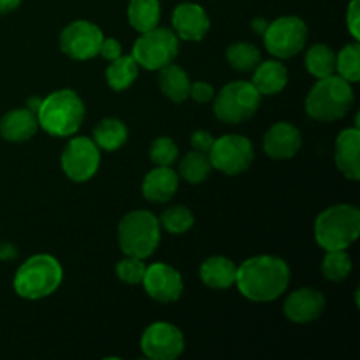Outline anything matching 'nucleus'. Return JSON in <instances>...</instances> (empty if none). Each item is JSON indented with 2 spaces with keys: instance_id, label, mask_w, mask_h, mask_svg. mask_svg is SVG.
Returning a JSON list of instances; mask_svg holds the SVG:
<instances>
[{
  "instance_id": "f257e3e1",
  "label": "nucleus",
  "mask_w": 360,
  "mask_h": 360,
  "mask_svg": "<svg viewBox=\"0 0 360 360\" xmlns=\"http://www.w3.org/2000/svg\"><path fill=\"white\" fill-rule=\"evenodd\" d=\"M234 285L248 301H276L290 285V267L280 257H252L238 267Z\"/></svg>"
},
{
  "instance_id": "f03ea898",
  "label": "nucleus",
  "mask_w": 360,
  "mask_h": 360,
  "mask_svg": "<svg viewBox=\"0 0 360 360\" xmlns=\"http://www.w3.org/2000/svg\"><path fill=\"white\" fill-rule=\"evenodd\" d=\"M35 115L42 130L55 137H69L83 125L84 104L76 91L65 88L42 98Z\"/></svg>"
},
{
  "instance_id": "7ed1b4c3",
  "label": "nucleus",
  "mask_w": 360,
  "mask_h": 360,
  "mask_svg": "<svg viewBox=\"0 0 360 360\" xmlns=\"http://www.w3.org/2000/svg\"><path fill=\"white\" fill-rule=\"evenodd\" d=\"M63 281L62 264L48 253L30 257L14 274V290L20 297L37 301L55 294Z\"/></svg>"
},
{
  "instance_id": "20e7f679",
  "label": "nucleus",
  "mask_w": 360,
  "mask_h": 360,
  "mask_svg": "<svg viewBox=\"0 0 360 360\" xmlns=\"http://www.w3.org/2000/svg\"><path fill=\"white\" fill-rule=\"evenodd\" d=\"M354 104V90L352 83L341 76L330 74L313 84L306 97V112L313 120L322 123H330L341 120Z\"/></svg>"
},
{
  "instance_id": "39448f33",
  "label": "nucleus",
  "mask_w": 360,
  "mask_h": 360,
  "mask_svg": "<svg viewBox=\"0 0 360 360\" xmlns=\"http://www.w3.org/2000/svg\"><path fill=\"white\" fill-rule=\"evenodd\" d=\"M360 234V211L352 204L327 207L315 220V239L320 248L347 250Z\"/></svg>"
},
{
  "instance_id": "423d86ee",
  "label": "nucleus",
  "mask_w": 360,
  "mask_h": 360,
  "mask_svg": "<svg viewBox=\"0 0 360 360\" xmlns=\"http://www.w3.org/2000/svg\"><path fill=\"white\" fill-rule=\"evenodd\" d=\"M160 221L144 210L125 214L118 225V245L127 257L148 259L160 245Z\"/></svg>"
},
{
  "instance_id": "0eeeda50",
  "label": "nucleus",
  "mask_w": 360,
  "mask_h": 360,
  "mask_svg": "<svg viewBox=\"0 0 360 360\" xmlns=\"http://www.w3.org/2000/svg\"><path fill=\"white\" fill-rule=\"evenodd\" d=\"M260 101L262 95L252 83L232 81L221 88L220 94H214L213 111L221 122L238 125L255 115L257 109L260 108Z\"/></svg>"
},
{
  "instance_id": "6e6552de",
  "label": "nucleus",
  "mask_w": 360,
  "mask_h": 360,
  "mask_svg": "<svg viewBox=\"0 0 360 360\" xmlns=\"http://www.w3.org/2000/svg\"><path fill=\"white\" fill-rule=\"evenodd\" d=\"M178 53V35L169 28L155 27L151 30L143 32L141 37L134 42L132 58L143 69L158 70L174 62Z\"/></svg>"
},
{
  "instance_id": "1a4fd4ad",
  "label": "nucleus",
  "mask_w": 360,
  "mask_h": 360,
  "mask_svg": "<svg viewBox=\"0 0 360 360\" xmlns=\"http://www.w3.org/2000/svg\"><path fill=\"white\" fill-rule=\"evenodd\" d=\"M308 42V27L297 16H281L271 21L264 32L266 49L276 58H290L301 53Z\"/></svg>"
},
{
  "instance_id": "9d476101",
  "label": "nucleus",
  "mask_w": 360,
  "mask_h": 360,
  "mask_svg": "<svg viewBox=\"0 0 360 360\" xmlns=\"http://www.w3.org/2000/svg\"><path fill=\"white\" fill-rule=\"evenodd\" d=\"M211 167L227 176H236L245 172L252 165L253 144L248 137L241 134H227L220 139H214L213 148L207 153Z\"/></svg>"
},
{
  "instance_id": "9b49d317",
  "label": "nucleus",
  "mask_w": 360,
  "mask_h": 360,
  "mask_svg": "<svg viewBox=\"0 0 360 360\" xmlns=\"http://www.w3.org/2000/svg\"><path fill=\"white\" fill-rule=\"evenodd\" d=\"M60 164L70 181L84 183L97 174L101 165V150L90 137H72L63 148Z\"/></svg>"
},
{
  "instance_id": "f8f14e48",
  "label": "nucleus",
  "mask_w": 360,
  "mask_h": 360,
  "mask_svg": "<svg viewBox=\"0 0 360 360\" xmlns=\"http://www.w3.org/2000/svg\"><path fill=\"white\" fill-rule=\"evenodd\" d=\"M104 34L95 23L77 20L67 25L60 34V49L72 60H90L98 55Z\"/></svg>"
},
{
  "instance_id": "ddd939ff",
  "label": "nucleus",
  "mask_w": 360,
  "mask_h": 360,
  "mask_svg": "<svg viewBox=\"0 0 360 360\" xmlns=\"http://www.w3.org/2000/svg\"><path fill=\"white\" fill-rule=\"evenodd\" d=\"M141 350L151 360H174L185 350V338L172 323L155 322L141 336Z\"/></svg>"
},
{
  "instance_id": "4468645a",
  "label": "nucleus",
  "mask_w": 360,
  "mask_h": 360,
  "mask_svg": "<svg viewBox=\"0 0 360 360\" xmlns=\"http://www.w3.org/2000/svg\"><path fill=\"white\" fill-rule=\"evenodd\" d=\"M141 283L144 285L146 294L162 304L178 301L185 288L181 274L172 266L162 262L151 264L150 267H146V273H144Z\"/></svg>"
},
{
  "instance_id": "2eb2a0df",
  "label": "nucleus",
  "mask_w": 360,
  "mask_h": 360,
  "mask_svg": "<svg viewBox=\"0 0 360 360\" xmlns=\"http://www.w3.org/2000/svg\"><path fill=\"white\" fill-rule=\"evenodd\" d=\"M210 18L199 4L183 2L172 11L174 34L185 41H202L210 30Z\"/></svg>"
},
{
  "instance_id": "dca6fc26",
  "label": "nucleus",
  "mask_w": 360,
  "mask_h": 360,
  "mask_svg": "<svg viewBox=\"0 0 360 360\" xmlns=\"http://www.w3.org/2000/svg\"><path fill=\"white\" fill-rule=\"evenodd\" d=\"M326 309V297L315 288H299L292 292L283 306L285 316L294 323L315 322Z\"/></svg>"
},
{
  "instance_id": "f3484780",
  "label": "nucleus",
  "mask_w": 360,
  "mask_h": 360,
  "mask_svg": "<svg viewBox=\"0 0 360 360\" xmlns=\"http://www.w3.org/2000/svg\"><path fill=\"white\" fill-rule=\"evenodd\" d=\"M302 137L295 125L288 122H278L264 136V151L274 160H287L301 150Z\"/></svg>"
},
{
  "instance_id": "a211bd4d",
  "label": "nucleus",
  "mask_w": 360,
  "mask_h": 360,
  "mask_svg": "<svg viewBox=\"0 0 360 360\" xmlns=\"http://www.w3.org/2000/svg\"><path fill=\"white\" fill-rule=\"evenodd\" d=\"M334 160L341 174L352 181L360 179V130L359 127L341 130L336 139Z\"/></svg>"
},
{
  "instance_id": "6ab92c4d",
  "label": "nucleus",
  "mask_w": 360,
  "mask_h": 360,
  "mask_svg": "<svg viewBox=\"0 0 360 360\" xmlns=\"http://www.w3.org/2000/svg\"><path fill=\"white\" fill-rule=\"evenodd\" d=\"M178 172L171 167L157 165L144 176L143 195L150 202H169L178 192Z\"/></svg>"
},
{
  "instance_id": "aec40b11",
  "label": "nucleus",
  "mask_w": 360,
  "mask_h": 360,
  "mask_svg": "<svg viewBox=\"0 0 360 360\" xmlns=\"http://www.w3.org/2000/svg\"><path fill=\"white\" fill-rule=\"evenodd\" d=\"M37 129V115L28 108L13 109L0 120V136L9 143H25L32 139Z\"/></svg>"
},
{
  "instance_id": "412c9836",
  "label": "nucleus",
  "mask_w": 360,
  "mask_h": 360,
  "mask_svg": "<svg viewBox=\"0 0 360 360\" xmlns=\"http://www.w3.org/2000/svg\"><path fill=\"white\" fill-rule=\"evenodd\" d=\"M288 83L287 67L278 60H267L260 62L253 69L252 84L257 88L260 95H276L285 90Z\"/></svg>"
},
{
  "instance_id": "4be33fe9",
  "label": "nucleus",
  "mask_w": 360,
  "mask_h": 360,
  "mask_svg": "<svg viewBox=\"0 0 360 360\" xmlns=\"http://www.w3.org/2000/svg\"><path fill=\"white\" fill-rule=\"evenodd\" d=\"M236 271L238 267L231 259L218 255L204 260L199 276L206 287L213 288V290H227L236 283Z\"/></svg>"
},
{
  "instance_id": "5701e85b",
  "label": "nucleus",
  "mask_w": 360,
  "mask_h": 360,
  "mask_svg": "<svg viewBox=\"0 0 360 360\" xmlns=\"http://www.w3.org/2000/svg\"><path fill=\"white\" fill-rule=\"evenodd\" d=\"M158 88L165 97L171 98L172 102H185L190 97V77L176 63L158 69Z\"/></svg>"
},
{
  "instance_id": "b1692460",
  "label": "nucleus",
  "mask_w": 360,
  "mask_h": 360,
  "mask_svg": "<svg viewBox=\"0 0 360 360\" xmlns=\"http://www.w3.org/2000/svg\"><path fill=\"white\" fill-rule=\"evenodd\" d=\"M129 139V129L118 118H104L94 129V143L98 150L116 151Z\"/></svg>"
},
{
  "instance_id": "393cba45",
  "label": "nucleus",
  "mask_w": 360,
  "mask_h": 360,
  "mask_svg": "<svg viewBox=\"0 0 360 360\" xmlns=\"http://www.w3.org/2000/svg\"><path fill=\"white\" fill-rule=\"evenodd\" d=\"M127 16H129L130 27L143 34V32L158 27L160 2L158 0H130Z\"/></svg>"
},
{
  "instance_id": "a878e982",
  "label": "nucleus",
  "mask_w": 360,
  "mask_h": 360,
  "mask_svg": "<svg viewBox=\"0 0 360 360\" xmlns=\"http://www.w3.org/2000/svg\"><path fill=\"white\" fill-rule=\"evenodd\" d=\"M137 74H139V65L132 58V55H122L116 60H112L111 65L108 67V70H105V79H108V84L112 90L123 91L132 86L134 81L137 79Z\"/></svg>"
},
{
  "instance_id": "bb28decb",
  "label": "nucleus",
  "mask_w": 360,
  "mask_h": 360,
  "mask_svg": "<svg viewBox=\"0 0 360 360\" xmlns=\"http://www.w3.org/2000/svg\"><path fill=\"white\" fill-rule=\"evenodd\" d=\"M306 69L316 79L330 76L336 72V53L326 44H315L306 51Z\"/></svg>"
},
{
  "instance_id": "cd10ccee",
  "label": "nucleus",
  "mask_w": 360,
  "mask_h": 360,
  "mask_svg": "<svg viewBox=\"0 0 360 360\" xmlns=\"http://www.w3.org/2000/svg\"><path fill=\"white\" fill-rule=\"evenodd\" d=\"M211 162L207 153H202V151H190L188 155L183 157V160L179 162V176L185 179L186 183H192V185H197V183H202L204 179L210 176L211 172Z\"/></svg>"
},
{
  "instance_id": "c85d7f7f",
  "label": "nucleus",
  "mask_w": 360,
  "mask_h": 360,
  "mask_svg": "<svg viewBox=\"0 0 360 360\" xmlns=\"http://www.w3.org/2000/svg\"><path fill=\"white\" fill-rule=\"evenodd\" d=\"M227 60L239 72H252L260 63V51L252 42H236L227 48Z\"/></svg>"
},
{
  "instance_id": "c756f323",
  "label": "nucleus",
  "mask_w": 360,
  "mask_h": 360,
  "mask_svg": "<svg viewBox=\"0 0 360 360\" xmlns=\"http://www.w3.org/2000/svg\"><path fill=\"white\" fill-rule=\"evenodd\" d=\"M160 227H164L169 234H185L195 224L193 213L186 206H169L160 217Z\"/></svg>"
},
{
  "instance_id": "7c9ffc66",
  "label": "nucleus",
  "mask_w": 360,
  "mask_h": 360,
  "mask_svg": "<svg viewBox=\"0 0 360 360\" xmlns=\"http://www.w3.org/2000/svg\"><path fill=\"white\" fill-rule=\"evenodd\" d=\"M336 70L348 83H357L360 79V46L359 41L347 44L336 55Z\"/></svg>"
},
{
  "instance_id": "2f4dec72",
  "label": "nucleus",
  "mask_w": 360,
  "mask_h": 360,
  "mask_svg": "<svg viewBox=\"0 0 360 360\" xmlns=\"http://www.w3.org/2000/svg\"><path fill=\"white\" fill-rule=\"evenodd\" d=\"M322 273L330 281H343L352 273V259L347 250H330L322 262Z\"/></svg>"
},
{
  "instance_id": "473e14b6",
  "label": "nucleus",
  "mask_w": 360,
  "mask_h": 360,
  "mask_svg": "<svg viewBox=\"0 0 360 360\" xmlns=\"http://www.w3.org/2000/svg\"><path fill=\"white\" fill-rule=\"evenodd\" d=\"M178 146L171 137H157L150 146V158L155 165H164L171 167L178 160Z\"/></svg>"
},
{
  "instance_id": "72a5a7b5",
  "label": "nucleus",
  "mask_w": 360,
  "mask_h": 360,
  "mask_svg": "<svg viewBox=\"0 0 360 360\" xmlns=\"http://www.w3.org/2000/svg\"><path fill=\"white\" fill-rule=\"evenodd\" d=\"M146 264L143 259H137V257H125L123 260H120L116 264V276L123 281V283L129 285H137L143 281L144 273H146Z\"/></svg>"
},
{
  "instance_id": "f704fd0d",
  "label": "nucleus",
  "mask_w": 360,
  "mask_h": 360,
  "mask_svg": "<svg viewBox=\"0 0 360 360\" xmlns=\"http://www.w3.org/2000/svg\"><path fill=\"white\" fill-rule=\"evenodd\" d=\"M347 27L355 41L360 39V0H352L347 9Z\"/></svg>"
},
{
  "instance_id": "c9c22d12",
  "label": "nucleus",
  "mask_w": 360,
  "mask_h": 360,
  "mask_svg": "<svg viewBox=\"0 0 360 360\" xmlns=\"http://www.w3.org/2000/svg\"><path fill=\"white\" fill-rule=\"evenodd\" d=\"M190 97L195 102H210L214 97V88L210 83H204V81H197V83L190 84Z\"/></svg>"
},
{
  "instance_id": "e433bc0d",
  "label": "nucleus",
  "mask_w": 360,
  "mask_h": 360,
  "mask_svg": "<svg viewBox=\"0 0 360 360\" xmlns=\"http://www.w3.org/2000/svg\"><path fill=\"white\" fill-rule=\"evenodd\" d=\"M190 141H192L193 150L202 151V153H210V150L213 148L214 137L211 136L207 130H195V132L192 134V137H190Z\"/></svg>"
},
{
  "instance_id": "4c0bfd02",
  "label": "nucleus",
  "mask_w": 360,
  "mask_h": 360,
  "mask_svg": "<svg viewBox=\"0 0 360 360\" xmlns=\"http://www.w3.org/2000/svg\"><path fill=\"white\" fill-rule=\"evenodd\" d=\"M122 44H120L116 39L112 37H104V41H102L101 44V49H98V55L104 56L105 60H116L118 56H122Z\"/></svg>"
},
{
  "instance_id": "58836bf2",
  "label": "nucleus",
  "mask_w": 360,
  "mask_h": 360,
  "mask_svg": "<svg viewBox=\"0 0 360 360\" xmlns=\"http://www.w3.org/2000/svg\"><path fill=\"white\" fill-rule=\"evenodd\" d=\"M18 257L16 246L11 243H0V260H13Z\"/></svg>"
},
{
  "instance_id": "ea45409f",
  "label": "nucleus",
  "mask_w": 360,
  "mask_h": 360,
  "mask_svg": "<svg viewBox=\"0 0 360 360\" xmlns=\"http://www.w3.org/2000/svg\"><path fill=\"white\" fill-rule=\"evenodd\" d=\"M21 0H0V14H7L16 9Z\"/></svg>"
},
{
  "instance_id": "a19ab883",
  "label": "nucleus",
  "mask_w": 360,
  "mask_h": 360,
  "mask_svg": "<svg viewBox=\"0 0 360 360\" xmlns=\"http://www.w3.org/2000/svg\"><path fill=\"white\" fill-rule=\"evenodd\" d=\"M267 25H269V21L264 20V18H257V20H253V30L257 32V34H262L266 32Z\"/></svg>"
}]
</instances>
